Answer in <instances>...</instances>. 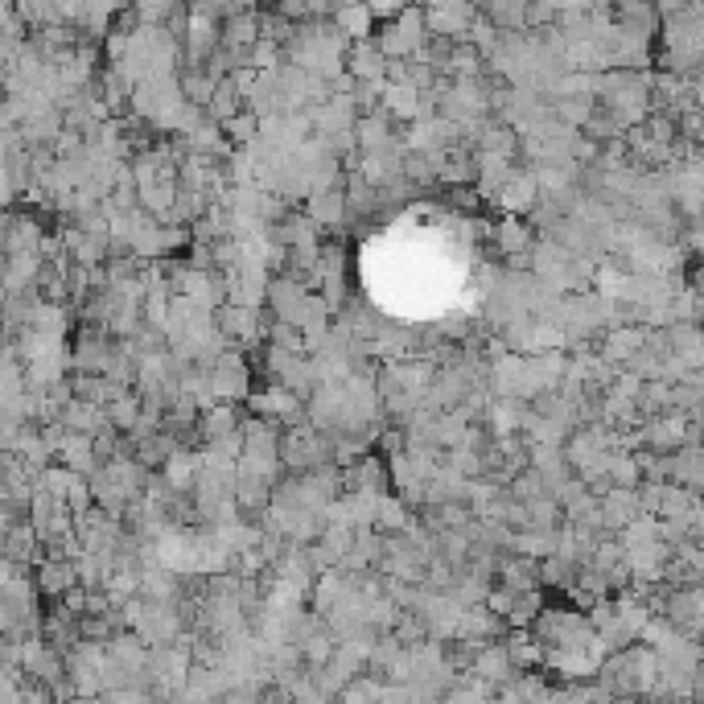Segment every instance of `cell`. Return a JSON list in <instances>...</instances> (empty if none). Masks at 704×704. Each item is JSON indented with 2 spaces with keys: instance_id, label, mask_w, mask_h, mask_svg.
Returning a JSON list of instances; mask_svg holds the SVG:
<instances>
[{
  "instance_id": "6da1fadb",
  "label": "cell",
  "mask_w": 704,
  "mask_h": 704,
  "mask_svg": "<svg viewBox=\"0 0 704 704\" xmlns=\"http://www.w3.org/2000/svg\"><path fill=\"white\" fill-rule=\"evenodd\" d=\"M343 25L350 33H362L367 30V9H343Z\"/></svg>"
}]
</instances>
